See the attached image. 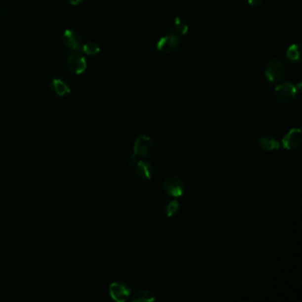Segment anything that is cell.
Segmentation results:
<instances>
[{"label": "cell", "mask_w": 302, "mask_h": 302, "mask_svg": "<svg viewBox=\"0 0 302 302\" xmlns=\"http://www.w3.org/2000/svg\"><path fill=\"white\" fill-rule=\"evenodd\" d=\"M179 208H180V205L177 200H171V202H169L166 205V208H165V214L167 216L171 218L175 216L176 214L178 213Z\"/></svg>", "instance_id": "16"}, {"label": "cell", "mask_w": 302, "mask_h": 302, "mask_svg": "<svg viewBox=\"0 0 302 302\" xmlns=\"http://www.w3.org/2000/svg\"><path fill=\"white\" fill-rule=\"evenodd\" d=\"M153 151V142L149 136L141 135L136 138L134 145V152L130 157L129 158L128 164L134 166L138 159L148 157Z\"/></svg>", "instance_id": "1"}, {"label": "cell", "mask_w": 302, "mask_h": 302, "mask_svg": "<svg viewBox=\"0 0 302 302\" xmlns=\"http://www.w3.org/2000/svg\"><path fill=\"white\" fill-rule=\"evenodd\" d=\"M154 301L155 297L149 291H139L132 298V302H154Z\"/></svg>", "instance_id": "14"}, {"label": "cell", "mask_w": 302, "mask_h": 302, "mask_svg": "<svg viewBox=\"0 0 302 302\" xmlns=\"http://www.w3.org/2000/svg\"><path fill=\"white\" fill-rule=\"evenodd\" d=\"M163 189L168 195L178 198L183 195L184 183L183 179L176 174H171L163 182Z\"/></svg>", "instance_id": "4"}, {"label": "cell", "mask_w": 302, "mask_h": 302, "mask_svg": "<svg viewBox=\"0 0 302 302\" xmlns=\"http://www.w3.org/2000/svg\"><path fill=\"white\" fill-rule=\"evenodd\" d=\"M83 51L87 55H96L100 51V48L98 47L97 43H86V45H84V47H83Z\"/></svg>", "instance_id": "17"}, {"label": "cell", "mask_w": 302, "mask_h": 302, "mask_svg": "<svg viewBox=\"0 0 302 302\" xmlns=\"http://www.w3.org/2000/svg\"><path fill=\"white\" fill-rule=\"evenodd\" d=\"M51 88L57 95L64 96L66 94L70 92V88L65 82L61 81L60 79H52L51 83Z\"/></svg>", "instance_id": "13"}, {"label": "cell", "mask_w": 302, "mask_h": 302, "mask_svg": "<svg viewBox=\"0 0 302 302\" xmlns=\"http://www.w3.org/2000/svg\"><path fill=\"white\" fill-rule=\"evenodd\" d=\"M181 40L178 36L174 33L166 35L158 41L157 50L162 53H171L178 49Z\"/></svg>", "instance_id": "6"}, {"label": "cell", "mask_w": 302, "mask_h": 302, "mask_svg": "<svg viewBox=\"0 0 302 302\" xmlns=\"http://www.w3.org/2000/svg\"><path fill=\"white\" fill-rule=\"evenodd\" d=\"M297 95V88L291 83L279 84L275 88V97L282 104H290L293 102Z\"/></svg>", "instance_id": "3"}, {"label": "cell", "mask_w": 302, "mask_h": 302, "mask_svg": "<svg viewBox=\"0 0 302 302\" xmlns=\"http://www.w3.org/2000/svg\"><path fill=\"white\" fill-rule=\"evenodd\" d=\"M68 66L71 71L78 75L85 72L87 68L86 59L79 51H74V52L69 55Z\"/></svg>", "instance_id": "7"}, {"label": "cell", "mask_w": 302, "mask_h": 302, "mask_svg": "<svg viewBox=\"0 0 302 302\" xmlns=\"http://www.w3.org/2000/svg\"><path fill=\"white\" fill-rule=\"evenodd\" d=\"M283 145L286 150L297 149L302 144V130L300 129H292L282 140Z\"/></svg>", "instance_id": "8"}, {"label": "cell", "mask_w": 302, "mask_h": 302, "mask_svg": "<svg viewBox=\"0 0 302 302\" xmlns=\"http://www.w3.org/2000/svg\"><path fill=\"white\" fill-rule=\"evenodd\" d=\"M63 43L72 51H78L80 48V36L76 30H67L63 34Z\"/></svg>", "instance_id": "9"}, {"label": "cell", "mask_w": 302, "mask_h": 302, "mask_svg": "<svg viewBox=\"0 0 302 302\" xmlns=\"http://www.w3.org/2000/svg\"><path fill=\"white\" fill-rule=\"evenodd\" d=\"M287 60L293 64H300L302 62V48L298 43H294L287 49Z\"/></svg>", "instance_id": "12"}, {"label": "cell", "mask_w": 302, "mask_h": 302, "mask_svg": "<svg viewBox=\"0 0 302 302\" xmlns=\"http://www.w3.org/2000/svg\"><path fill=\"white\" fill-rule=\"evenodd\" d=\"M109 294L111 298L115 302H125L131 295V289L124 282H115L109 286Z\"/></svg>", "instance_id": "5"}, {"label": "cell", "mask_w": 302, "mask_h": 302, "mask_svg": "<svg viewBox=\"0 0 302 302\" xmlns=\"http://www.w3.org/2000/svg\"><path fill=\"white\" fill-rule=\"evenodd\" d=\"M84 0H69L70 4H73V5H77V4H80Z\"/></svg>", "instance_id": "19"}, {"label": "cell", "mask_w": 302, "mask_h": 302, "mask_svg": "<svg viewBox=\"0 0 302 302\" xmlns=\"http://www.w3.org/2000/svg\"><path fill=\"white\" fill-rule=\"evenodd\" d=\"M173 28L175 30V32L180 35H186L189 30L187 22L181 17H176L174 19Z\"/></svg>", "instance_id": "15"}, {"label": "cell", "mask_w": 302, "mask_h": 302, "mask_svg": "<svg viewBox=\"0 0 302 302\" xmlns=\"http://www.w3.org/2000/svg\"><path fill=\"white\" fill-rule=\"evenodd\" d=\"M287 74V68L283 60L273 57L268 60L265 70V77L270 84H277L285 79Z\"/></svg>", "instance_id": "2"}, {"label": "cell", "mask_w": 302, "mask_h": 302, "mask_svg": "<svg viewBox=\"0 0 302 302\" xmlns=\"http://www.w3.org/2000/svg\"><path fill=\"white\" fill-rule=\"evenodd\" d=\"M259 147L265 152H271L279 149L280 144L279 142L271 136H261L259 139Z\"/></svg>", "instance_id": "11"}, {"label": "cell", "mask_w": 302, "mask_h": 302, "mask_svg": "<svg viewBox=\"0 0 302 302\" xmlns=\"http://www.w3.org/2000/svg\"><path fill=\"white\" fill-rule=\"evenodd\" d=\"M136 172L140 178L151 180L153 177V168L149 162L139 161L136 162Z\"/></svg>", "instance_id": "10"}, {"label": "cell", "mask_w": 302, "mask_h": 302, "mask_svg": "<svg viewBox=\"0 0 302 302\" xmlns=\"http://www.w3.org/2000/svg\"><path fill=\"white\" fill-rule=\"evenodd\" d=\"M247 3L250 4L251 6L257 7V6H259V4H261L263 0H247Z\"/></svg>", "instance_id": "18"}]
</instances>
